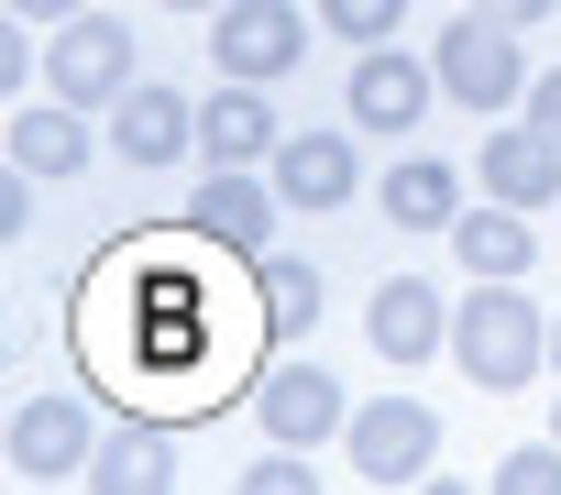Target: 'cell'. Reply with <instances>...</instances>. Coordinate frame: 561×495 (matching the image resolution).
<instances>
[{
    "label": "cell",
    "instance_id": "6da1fadb",
    "mask_svg": "<svg viewBox=\"0 0 561 495\" xmlns=\"http://www.w3.org/2000/svg\"><path fill=\"white\" fill-rule=\"evenodd\" d=\"M451 353L484 396H517L539 364H550V320L517 298V276H473V298L451 309Z\"/></svg>",
    "mask_w": 561,
    "mask_h": 495
},
{
    "label": "cell",
    "instance_id": "7a4b0ae2",
    "mask_svg": "<svg viewBox=\"0 0 561 495\" xmlns=\"http://www.w3.org/2000/svg\"><path fill=\"white\" fill-rule=\"evenodd\" d=\"M430 67H440V89H451L462 111H484V122L528 100V56H517V23H495V12H462V23H440Z\"/></svg>",
    "mask_w": 561,
    "mask_h": 495
},
{
    "label": "cell",
    "instance_id": "3957f363",
    "mask_svg": "<svg viewBox=\"0 0 561 495\" xmlns=\"http://www.w3.org/2000/svg\"><path fill=\"white\" fill-rule=\"evenodd\" d=\"M133 78H144V67H133V23H111V12H78V23H56V45H45V89H56V100H78V111H111Z\"/></svg>",
    "mask_w": 561,
    "mask_h": 495
},
{
    "label": "cell",
    "instance_id": "277c9868",
    "mask_svg": "<svg viewBox=\"0 0 561 495\" xmlns=\"http://www.w3.org/2000/svg\"><path fill=\"white\" fill-rule=\"evenodd\" d=\"M275 209H287V198H275L253 165H209L198 198H187V231L209 242V254H231V265H264L275 254Z\"/></svg>",
    "mask_w": 561,
    "mask_h": 495
},
{
    "label": "cell",
    "instance_id": "5b68a950",
    "mask_svg": "<svg viewBox=\"0 0 561 495\" xmlns=\"http://www.w3.org/2000/svg\"><path fill=\"white\" fill-rule=\"evenodd\" d=\"M209 56H220V78L275 89L309 56V23H298V0H220V12H209Z\"/></svg>",
    "mask_w": 561,
    "mask_h": 495
},
{
    "label": "cell",
    "instance_id": "8992f818",
    "mask_svg": "<svg viewBox=\"0 0 561 495\" xmlns=\"http://www.w3.org/2000/svg\"><path fill=\"white\" fill-rule=\"evenodd\" d=\"M353 473L364 484H430V462H440V418L419 407V396H375V407H353Z\"/></svg>",
    "mask_w": 561,
    "mask_h": 495
},
{
    "label": "cell",
    "instance_id": "52a82bcc",
    "mask_svg": "<svg viewBox=\"0 0 561 495\" xmlns=\"http://www.w3.org/2000/svg\"><path fill=\"white\" fill-rule=\"evenodd\" d=\"M430 100H440V67L430 56H397V45H364L353 56V89H342L353 133H408V122H430Z\"/></svg>",
    "mask_w": 561,
    "mask_h": 495
},
{
    "label": "cell",
    "instance_id": "ba28073f",
    "mask_svg": "<svg viewBox=\"0 0 561 495\" xmlns=\"http://www.w3.org/2000/svg\"><path fill=\"white\" fill-rule=\"evenodd\" d=\"M253 407H264V440H298V451H320L331 429H353V396H342L331 364H275L253 385Z\"/></svg>",
    "mask_w": 561,
    "mask_h": 495
},
{
    "label": "cell",
    "instance_id": "9c48e42d",
    "mask_svg": "<svg viewBox=\"0 0 561 495\" xmlns=\"http://www.w3.org/2000/svg\"><path fill=\"white\" fill-rule=\"evenodd\" d=\"M111 154H122V165H176V154H198V100H176L165 78H133V89L111 100Z\"/></svg>",
    "mask_w": 561,
    "mask_h": 495
},
{
    "label": "cell",
    "instance_id": "30bf717a",
    "mask_svg": "<svg viewBox=\"0 0 561 495\" xmlns=\"http://www.w3.org/2000/svg\"><path fill=\"white\" fill-rule=\"evenodd\" d=\"M484 198H506V209H561V133L495 122V133H484Z\"/></svg>",
    "mask_w": 561,
    "mask_h": 495
},
{
    "label": "cell",
    "instance_id": "8fae6325",
    "mask_svg": "<svg viewBox=\"0 0 561 495\" xmlns=\"http://www.w3.org/2000/svg\"><path fill=\"white\" fill-rule=\"evenodd\" d=\"M364 331H375V353H386V364H430V353L451 342V309H440V287H430V276H386V287L364 298Z\"/></svg>",
    "mask_w": 561,
    "mask_h": 495
},
{
    "label": "cell",
    "instance_id": "7c38bea8",
    "mask_svg": "<svg viewBox=\"0 0 561 495\" xmlns=\"http://www.w3.org/2000/svg\"><path fill=\"white\" fill-rule=\"evenodd\" d=\"M89 451H100V429H89L78 396H23V418H12V473L56 484V473H89Z\"/></svg>",
    "mask_w": 561,
    "mask_h": 495
},
{
    "label": "cell",
    "instance_id": "4fadbf2b",
    "mask_svg": "<svg viewBox=\"0 0 561 495\" xmlns=\"http://www.w3.org/2000/svg\"><path fill=\"white\" fill-rule=\"evenodd\" d=\"M353 187H364L353 133H287V143H275V198H287V209H342Z\"/></svg>",
    "mask_w": 561,
    "mask_h": 495
},
{
    "label": "cell",
    "instance_id": "5bb4252c",
    "mask_svg": "<svg viewBox=\"0 0 561 495\" xmlns=\"http://www.w3.org/2000/svg\"><path fill=\"white\" fill-rule=\"evenodd\" d=\"M275 111H264V89L253 78H220V100H198V154L209 165H275Z\"/></svg>",
    "mask_w": 561,
    "mask_h": 495
},
{
    "label": "cell",
    "instance_id": "9a60e30c",
    "mask_svg": "<svg viewBox=\"0 0 561 495\" xmlns=\"http://www.w3.org/2000/svg\"><path fill=\"white\" fill-rule=\"evenodd\" d=\"M375 198H386V220H397V231H451V220H462V176H451L440 154H397Z\"/></svg>",
    "mask_w": 561,
    "mask_h": 495
},
{
    "label": "cell",
    "instance_id": "2e32d148",
    "mask_svg": "<svg viewBox=\"0 0 561 495\" xmlns=\"http://www.w3.org/2000/svg\"><path fill=\"white\" fill-rule=\"evenodd\" d=\"M12 165H23V176H78V165H89V122H78V100H34V111H12Z\"/></svg>",
    "mask_w": 561,
    "mask_h": 495
},
{
    "label": "cell",
    "instance_id": "e0dca14e",
    "mask_svg": "<svg viewBox=\"0 0 561 495\" xmlns=\"http://www.w3.org/2000/svg\"><path fill=\"white\" fill-rule=\"evenodd\" d=\"M176 484V429H111L89 451V495H154Z\"/></svg>",
    "mask_w": 561,
    "mask_h": 495
},
{
    "label": "cell",
    "instance_id": "ac0fdd59",
    "mask_svg": "<svg viewBox=\"0 0 561 495\" xmlns=\"http://www.w3.org/2000/svg\"><path fill=\"white\" fill-rule=\"evenodd\" d=\"M451 254H462L473 276H528V265H539V231H528V209L495 198V209H462V220H451Z\"/></svg>",
    "mask_w": 561,
    "mask_h": 495
},
{
    "label": "cell",
    "instance_id": "d6986e66",
    "mask_svg": "<svg viewBox=\"0 0 561 495\" xmlns=\"http://www.w3.org/2000/svg\"><path fill=\"white\" fill-rule=\"evenodd\" d=\"M253 309H264V342L320 331V265H309V254H264V265H253Z\"/></svg>",
    "mask_w": 561,
    "mask_h": 495
},
{
    "label": "cell",
    "instance_id": "ffe728a7",
    "mask_svg": "<svg viewBox=\"0 0 561 495\" xmlns=\"http://www.w3.org/2000/svg\"><path fill=\"white\" fill-rule=\"evenodd\" d=\"M495 495H561V429L528 440V451H506L495 462Z\"/></svg>",
    "mask_w": 561,
    "mask_h": 495
},
{
    "label": "cell",
    "instance_id": "44dd1931",
    "mask_svg": "<svg viewBox=\"0 0 561 495\" xmlns=\"http://www.w3.org/2000/svg\"><path fill=\"white\" fill-rule=\"evenodd\" d=\"M320 23L353 34V45H386V34L408 23V0H320Z\"/></svg>",
    "mask_w": 561,
    "mask_h": 495
},
{
    "label": "cell",
    "instance_id": "7402d4cb",
    "mask_svg": "<svg viewBox=\"0 0 561 495\" xmlns=\"http://www.w3.org/2000/svg\"><path fill=\"white\" fill-rule=\"evenodd\" d=\"M309 484H320V473H309V451H298V440H275V451L242 473V495H309Z\"/></svg>",
    "mask_w": 561,
    "mask_h": 495
},
{
    "label": "cell",
    "instance_id": "603a6c76",
    "mask_svg": "<svg viewBox=\"0 0 561 495\" xmlns=\"http://www.w3.org/2000/svg\"><path fill=\"white\" fill-rule=\"evenodd\" d=\"M528 122H539V133H561V67H550V78H528Z\"/></svg>",
    "mask_w": 561,
    "mask_h": 495
},
{
    "label": "cell",
    "instance_id": "cb8c5ba5",
    "mask_svg": "<svg viewBox=\"0 0 561 495\" xmlns=\"http://www.w3.org/2000/svg\"><path fill=\"white\" fill-rule=\"evenodd\" d=\"M473 12H495V23H517V34H528V23H550V12H561V0H473Z\"/></svg>",
    "mask_w": 561,
    "mask_h": 495
},
{
    "label": "cell",
    "instance_id": "d4e9b609",
    "mask_svg": "<svg viewBox=\"0 0 561 495\" xmlns=\"http://www.w3.org/2000/svg\"><path fill=\"white\" fill-rule=\"evenodd\" d=\"M12 12H23V23H78L89 0H12Z\"/></svg>",
    "mask_w": 561,
    "mask_h": 495
},
{
    "label": "cell",
    "instance_id": "484cf974",
    "mask_svg": "<svg viewBox=\"0 0 561 495\" xmlns=\"http://www.w3.org/2000/svg\"><path fill=\"white\" fill-rule=\"evenodd\" d=\"M165 12H220V0H165Z\"/></svg>",
    "mask_w": 561,
    "mask_h": 495
},
{
    "label": "cell",
    "instance_id": "4316f807",
    "mask_svg": "<svg viewBox=\"0 0 561 495\" xmlns=\"http://www.w3.org/2000/svg\"><path fill=\"white\" fill-rule=\"evenodd\" d=\"M550 364H561V320H550Z\"/></svg>",
    "mask_w": 561,
    "mask_h": 495
},
{
    "label": "cell",
    "instance_id": "83f0119b",
    "mask_svg": "<svg viewBox=\"0 0 561 495\" xmlns=\"http://www.w3.org/2000/svg\"><path fill=\"white\" fill-rule=\"evenodd\" d=\"M550 429H561V418H550Z\"/></svg>",
    "mask_w": 561,
    "mask_h": 495
}]
</instances>
